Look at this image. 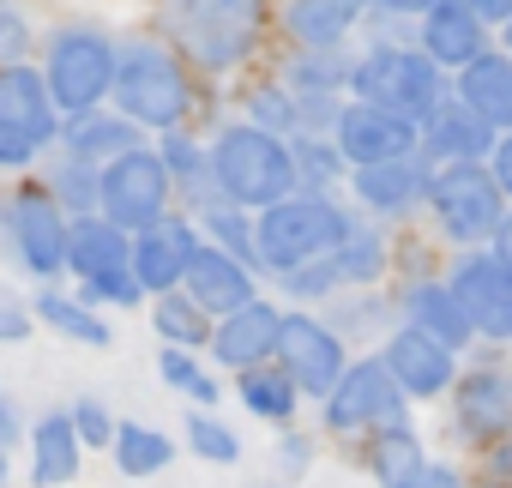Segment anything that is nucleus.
I'll return each instance as SVG.
<instances>
[{
    "instance_id": "1a4fd4ad",
    "label": "nucleus",
    "mask_w": 512,
    "mask_h": 488,
    "mask_svg": "<svg viewBox=\"0 0 512 488\" xmlns=\"http://www.w3.org/2000/svg\"><path fill=\"white\" fill-rule=\"evenodd\" d=\"M55 109L61 103H55L43 73H31L19 61L0 73V163L7 169L31 163V151L55 139Z\"/></svg>"
},
{
    "instance_id": "f03ea898",
    "label": "nucleus",
    "mask_w": 512,
    "mask_h": 488,
    "mask_svg": "<svg viewBox=\"0 0 512 488\" xmlns=\"http://www.w3.org/2000/svg\"><path fill=\"white\" fill-rule=\"evenodd\" d=\"M163 19L187 61H199L205 73H229L260 43L266 0H163Z\"/></svg>"
},
{
    "instance_id": "2f4dec72",
    "label": "nucleus",
    "mask_w": 512,
    "mask_h": 488,
    "mask_svg": "<svg viewBox=\"0 0 512 488\" xmlns=\"http://www.w3.org/2000/svg\"><path fill=\"white\" fill-rule=\"evenodd\" d=\"M37 314L55 326V332H67V338H79V344H109V326L91 314V308H79V302H67V296H43L37 302Z\"/></svg>"
},
{
    "instance_id": "0eeeda50",
    "label": "nucleus",
    "mask_w": 512,
    "mask_h": 488,
    "mask_svg": "<svg viewBox=\"0 0 512 488\" xmlns=\"http://www.w3.org/2000/svg\"><path fill=\"white\" fill-rule=\"evenodd\" d=\"M115 43L103 31H55L49 43V91L67 115H91L115 91Z\"/></svg>"
},
{
    "instance_id": "aec40b11",
    "label": "nucleus",
    "mask_w": 512,
    "mask_h": 488,
    "mask_svg": "<svg viewBox=\"0 0 512 488\" xmlns=\"http://www.w3.org/2000/svg\"><path fill=\"white\" fill-rule=\"evenodd\" d=\"M73 266L85 278H109V272H133V241L121 235V223L103 211V217H79L73 223Z\"/></svg>"
},
{
    "instance_id": "09e8293b",
    "label": "nucleus",
    "mask_w": 512,
    "mask_h": 488,
    "mask_svg": "<svg viewBox=\"0 0 512 488\" xmlns=\"http://www.w3.org/2000/svg\"><path fill=\"white\" fill-rule=\"evenodd\" d=\"M0 332L19 344V338H25V314H19V308H7V314H0Z\"/></svg>"
},
{
    "instance_id": "f3484780",
    "label": "nucleus",
    "mask_w": 512,
    "mask_h": 488,
    "mask_svg": "<svg viewBox=\"0 0 512 488\" xmlns=\"http://www.w3.org/2000/svg\"><path fill=\"white\" fill-rule=\"evenodd\" d=\"M278 344H284V314L266 308V302H247V308L223 314V326L211 338L217 362H229V368H260Z\"/></svg>"
},
{
    "instance_id": "4c0bfd02",
    "label": "nucleus",
    "mask_w": 512,
    "mask_h": 488,
    "mask_svg": "<svg viewBox=\"0 0 512 488\" xmlns=\"http://www.w3.org/2000/svg\"><path fill=\"white\" fill-rule=\"evenodd\" d=\"M284 278H290L296 296H326V290L344 284V266H338V254H320V260H308V266H296V272H284Z\"/></svg>"
},
{
    "instance_id": "f8f14e48",
    "label": "nucleus",
    "mask_w": 512,
    "mask_h": 488,
    "mask_svg": "<svg viewBox=\"0 0 512 488\" xmlns=\"http://www.w3.org/2000/svg\"><path fill=\"white\" fill-rule=\"evenodd\" d=\"M452 290L482 338H512V266L500 254H470L452 272Z\"/></svg>"
},
{
    "instance_id": "393cba45",
    "label": "nucleus",
    "mask_w": 512,
    "mask_h": 488,
    "mask_svg": "<svg viewBox=\"0 0 512 488\" xmlns=\"http://www.w3.org/2000/svg\"><path fill=\"white\" fill-rule=\"evenodd\" d=\"M37 452H31V476L43 482V488H61V482H73L79 476V422L73 416H43L37 422Z\"/></svg>"
},
{
    "instance_id": "79ce46f5",
    "label": "nucleus",
    "mask_w": 512,
    "mask_h": 488,
    "mask_svg": "<svg viewBox=\"0 0 512 488\" xmlns=\"http://www.w3.org/2000/svg\"><path fill=\"white\" fill-rule=\"evenodd\" d=\"M0 55H7V61H19L25 55V19L7 7V13H0Z\"/></svg>"
},
{
    "instance_id": "4468645a",
    "label": "nucleus",
    "mask_w": 512,
    "mask_h": 488,
    "mask_svg": "<svg viewBox=\"0 0 512 488\" xmlns=\"http://www.w3.org/2000/svg\"><path fill=\"white\" fill-rule=\"evenodd\" d=\"M278 356H284V368L296 374V386L314 392V398H332V386L344 380V338L326 332V326L308 320V314L284 320V344H278Z\"/></svg>"
},
{
    "instance_id": "7c9ffc66",
    "label": "nucleus",
    "mask_w": 512,
    "mask_h": 488,
    "mask_svg": "<svg viewBox=\"0 0 512 488\" xmlns=\"http://www.w3.org/2000/svg\"><path fill=\"white\" fill-rule=\"evenodd\" d=\"M115 458H121L127 476H145V470H163L175 458V446H169V434H157L145 422H121L115 428Z\"/></svg>"
},
{
    "instance_id": "6ab92c4d",
    "label": "nucleus",
    "mask_w": 512,
    "mask_h": 488,
    "mask_svg": "<svg viewBox=\"0 0 512 488\" xmlns=\"http://www.w3.org/2000/svg\"><path fill=\"white\" fill-rule=\"evenodd\" d=\"M187 296H193L205 314H235V308L253 302V278H247V266H241L235 254L199 248L193 266H187Z\"/></svg>"
},
{
    "instance_id": "9b49d317",
    "label": "nucleus",
    "mask_w": 512,
    "mask_h": 488,
    "mask_svg": "<svg viewBox=\"0 0 512 488\" xmlns=\"http://www.w3.org/2000/svg\"><path fill=\"white\" fill-rule=\"evenodd\" d=\"M404 416V386L386 362H356L344 368V380L326 398V428L332 434H356V428H386Z\"/></svg>"
},
{
    "instance_id": "49530a36",
    "label": "nucleus",
    "mask_w": 512,
    "mask_h": 488,
    "mask_svg": "<svg viewBox=\"0 0 512 488\" xmlns=\"http://www.w3.org/2000/svg\"><path fill=\"white\" fill-rule=\"evenodd\" d=\"M494 175H500V181H506V193H512V139L494 151Z\"/></svg>"
},
{
    "instance_id": "cd10ccee",
    "label": "nucleus",
    "mask_w": 512,
    "mask_h": 488,
    "mask_svg": "<svg viewBox=\"0 0 512 488\" xmlns=\"http://www.w3.org/2000/svg\"><path fill=\"white\" fill-rule=\"evenodd\" d=\"M139 121L133 115H73V139H67V157H85V163H115L121 151H133L139 145V133H133Z\"/></svg>"
},
{
    "instance_id": "a211bd4d",
    "label": "nucleus",
    "mask_w": 512,
    "mask_h": 488,
    "mask_svg": "<svg viewBox=\"0 0 512 488\" xmlns=\"http://www.w3.org/2000/svg\"><path fill=\"white\" fill-rule=\"evenodd\" d=\"M422 49L440 67H470L482 55V13L470 0H434L422 13Z\"/></svg>"
},
{
    "instance_id": "37998d69",
    "label": "nucleus",
    "mask_w": 512,
    "mask_h": 488,
    "mask_svg": "<svg viewBox=\"0 0 512 488\" xmlns=\"http://www.w3.org/2000/svg\"><path fill=\"white\" fill-rule=\"evenodd\" d=\"M416 488H464V482H458V476H452V470H446V464H428V470H422V482H416Z\"/></svg>"
},
{
    "instance_id": "2eb2a0df",
    "label": "nucleus",
    "mask_w": 512,
    "mask_h": 488,
    "mask_svg": "<svg viewBox=\"0 0 512 488\" xmlns=\"http://www.w3.org/2000/svg\"><path fill=\"white\" fill-rule=\"evenodd\" d=\"M386 368L398 374V386L410 398H434V392L452 386V344L434 338V332H422V326H404L386 344Z\"/></svg>"
},
{
    "instance_id": "6e6552de",
    "label": "nucleus",
    "mask_w": 512,
    "mask_h": 488,
    "mask_svg": "<svg viewBox=\"0 0 512 488\" xmlns=\"http://www.w3.org/2000/svg\"><path fill=\"white\" fill-rule=\"evenodd\" d=\"M7 241H13V260L37 278H55L61 266H73V223L61 217L55 187H19L7 199Z\"/></svg>"
},
{
    "instance_id": "39448f33",
    "label": "nucleus",
    "mask_w": 512,
    "mask_h": 488,
    "mask_svg": "<svg viewBox=\"0 0 512 488\" xmlns=\"http://www.w3.org/2000/svg\"><path fill=\"white\" fill-rule=\"evenodd\" d=\"M115 103L121 115H133L139 127H175L193 103L187 91V73L169 49L157 43H127L121 49V67H115Z\"/></svg>"
},
{
    "instance_id": "c9c22d12",
    "label": "nucleus",
    "mask_w": 512,
    "mask_h": 488,
    "mask_svg": "<svg viewBox=\"0 0 512 488\" xmlns=\"http://www.w3.org/2000/svg\"><path fill=\"white\" fill-rule=\"evenodd\" d=\"M187 434H193V452H205L211 464H235V452H241V440L211 416H187Z\"/></svg>"
},
{
    "instance_id": "e433bc0d",
    "label": "nucleus",
    "mask_w": 512,
    "mask_h": 488,
    "mask_svg": "<svg viewBox=\"0 0 512 488\" xmlns=\"http://www.w3.org/2000/svg\"><path fill=\"white\" fill-rule=\"evenodd\" d=\"M338 266H344V278H356V284L374 278V272H380V241H374L368 229H350L344 248H338Z\"/></svg>"
},
{
    "instance_id": "c756f323",
    "label": "nucleus",
    "mask_w": 512,
    "mask_h": 488,
    "mask_svg": "<svg viewBox=\"0 0 512 488\" xmlns=\"http://www.w3.org/2000/svg\"><path fill=\"white\" fill-rule=\"evenodd\" d=\"M296 374L284 368V374H266V368H241V404L253 410V416H272V422H290V410H296Z\"/></svg>"
},
{
    "instance_id": "7ed1b4c3",
    "label": "nucleus",
    "mask_w": 512,
    "mask_h": 488,
    "mask_svg": "<svg viewBox=\"0 0 512 488\" xmlns=\"http://www.w3.org/2000/svg\"><path fill=\"white\" fill-rule=\"evenodd\" d=\"M344 235H350V217L332 199H314V193L308 199H278L260 217V260L272 272H296L320 254H338Z\"/></svg>"
},
{
    "instance_id": "412c9836",
    "label": "nucleus",
    "mask_w": 512,
    "mask_h": 488,
    "mask_svg": "<svg viewBox=\"0 0 512 488\" xmlns=\"http://www.w3.org/2000/svg\"><path fill=\"white\" fill-rule=\"evenodd\" d=\"M458 428L470 440H500L512 428V386L500 374H470L458 386Z\"/></svg>"
},
{
    "instance_id": "bb28decb",
    "label": "nucleus",
    "mask_w": 512,
    "mask_h": 488,
    "mask_svg": "<svg viewBox=\"0 0 512 488\" xmlns=\"http://www.w3.org/2000/svg\"><path fill=\"white\" fill-rule=\"evenodd\" d=\"M362 7L368 0H290V37L308 49H332L362 19Z\"/></svg>"
},
{
    "instance_id": "de8ad7c7",
    "label": "nucleus",
    "mask_w": 512,
    "mask_h": 488,
    "mask_svg": "<svg viewBox=\"0 0 512 488\" xmlns=\"http://www.w3.org/2000/svg\"><path fill=\"white\" fill-rule=\"evenodd\" d=\"M374 7H386V13H428L434 0H374Z\"/></svg>"
},
{
    "instance_id": "ea45409f",
    "label": "nucleus",
    "mask_w": 512,
    "mask_h": 488,
    "mask_svg": "<svg viewBox=\"0 0 512 488\" xmlns=\"http://www.w3.org/2000/svg\"><path fill=\"white\" fill-rule=\"evenodd\" d=\"M73 422H79V434H85L91 446H115V422H109V410H103L97 398H79V404H73Z\"/></svg>"
},
{
    "instance_id": "9d476101",
    "label": "nucleus",
    "mask_w": 512,
    "mask_h": 488,
    "mask_svg": "<svg viewBox=\"0 0 512 488\" xmlns=\"http://www.w3.org/2000/svg\"><path fill=\"white\" fill-rule=\"evenodd\" d=\"M169 205V163L145 157L139 145L121 151L115 163H103V211L121 229H151Z\"/></svg>"
},
{
    "instance_id": "ddd939ff",
    "label": "nucleus",
    "mask_w": 512,
    "mask_h": 488,
    "mask_svg": "<svg viewBox=\"0 0 512 488\" xmlns=\"http://www.w3.org/2000/svg\"><path fill=\"white\" fill-rule=\"evenodd\" d=\"M338 151H344L356 169H368V163H398V157L416 151V133H410L404 115H392V109H380V103H350V109L338 115Z\"/></svg>"
},
{
    "instance_id": "c85d7f7f",
    "label": "nucleus",
    "mask_w": 512,
    "mask_h": 488,
    "mask_svg": "<svg viewBox=\"0 0 512 488\" xmlns=\"http://www.w3.org/2000/svg\"><path fill=\"white\" fill-rule=\"evenodd\" d=\"M422 470H428V458H422L416 434L392 422V428L374 440V476H380L386 488H416V482H422Z\"/></svg>"
},
{
    "instance_id": "dca6fc26",
    "label": "nucleus",
    "mask_w": 512,
    "mask_h": 488,
    "mask_svg": "<svg viewBox=\"0 0 512 488\" xmlns=\"http://www.w3.org/2000/svg\"><path fill=\"white\" fill-rule=\"evenodd\" d=\"M193 254H199V235L187 223H175V217H157L133 241V272H139L145 290H175V284H187Z\"/></svg>"
},
{
    "instance_id": "423d86ee",
    "label": "nucleus",
    "mask_w": 512,
    "mask_h": 488,
    "mask_svg": "<svg viewBox=\"0 0 512 488\" xmlns=\"http://www.w3.org/2000/svg\"><path fill=\"white\" fill-rule=\"evenodd\" d=\"M434 217L452 241H488L506 223V181L488 175L482 163H446L428 187Z\"/></svg>"
},
{
    "instance_id": "3c124183",
    "label": "nucleus",
    "mask_w": 512,
    "mask_h": 488,
    "mask_svg": "<svg viewBox=\"0 0 512 488\" xmlns=\"http://www.w3.org/2000/svg\"><path fill=\"white\" fill-rule=\"evenodd\" d=\"M506 49H512V19H506Z\"/></svg>"
},
{
    "instance_id": "a878e982",
    "label": "nucleus",
    "mask_w": 512,
    "mask_h": 488,
    "mask_svg": "<svg viewBox=\"0 0 512 488\" xmlns=\"http://www.w3.org/2000/svg\"><path fill=\"white\" fill-rule=\"evenodd\" d=\"M458 97L476 115H488L494 127H512V61L506 55H476L458 79Z\"/></svg>"
},
{
    "instance_id": "c03bdc74",
    "label": "nucleus",
    "mask_w": 512,
    "mask_h": 488,
    "mask_svg": "<svg viewBox=\"0 0 512 488\" xmlns=\"http://www.w3.org/2000/svg\"><path fill=\"white\" fill-rule=\"evenodd\" d=\"M482 19H512V0H470Z\"/></svg>"
},
{
    "instance_id": "8fccbe9b",
    "label": "nucleus",
    "mask_w": 512,
    "mask_h": 488,
    "mask_svg": "<svg viewBox=\"0 0 512 488\" xmlns=\"http://www.w3.org/2000/svg\"><path fill=\"white\" fill-rule=\"evenodd\" d=\"M494 254L512 266V211H506V223H500V235H494Z\"/></svg>"
},
{
    "instance_id": "20e7f679",
    "label": "nucleus",
    "mask_w": 512,
    "mask_h": 488,
    "mask_svg": "<svg viewBox=\"0 0 512 488\" xmlns=\"http://www.w3.org/2000/svg\"><path fill=\"white\" fill-rule=\"evenodd\" d=\"M356 97L362 103H380L404 121H434L446 109V85H440V61L422 55V49H374L362 67H356Z\"/></svg>"
},
{
    "instance_id": "5701e85b",
    "label": "nucleus",
    "mask_w": 512,
    "mask_h": 488,
    "mask_svg": "<svg viewBox=\"0 0 512 488\" xmlns=\"http://www.w3.org/2000/svg\"><path fill=\"white\" fill-rule=\"evenodd\" d=\"M488 115H476L470 103H446L434 121H428V157H446V163H476L494 139H488Z\"/></svg>"
},
{
    "instance_id": "72a5a7b5",
    "label": "nucleus",
    "mask_w": 512,
    "mask_h": 488,
    "mask_svg": "<svg viewBox=\"0 0 512 488\" xmlns=\"http://www.w3.org/2000/svg\"><path fill=\"white\" fill-rule=\"evenodd\" d=\"M205 223L223 235V248H229V254L260 260V229H247V223H241V205H235V199H229V205H205Z\"/></svg>"
},
{
    "instance_id": "4be33fe9",
    "label": "nucleus",
    "mask_w": 512,
    "mask_h": 488,
    "mask_svg": "<svg viewBox=\"0 0 512 488\" xmlns=\"http://www.w3.org/2000/svg\"><path fill=\"white\" fill-rule=\"evenodd\" d=\"M428 187H434V181H422V169H416L410 157L356 169V193H362V205H368V211H386V217H404Z\"/></svg>"
},
{
    "instance_id": "473e14b6",
    "label": "nucleus",
    "mask_w": 512,
    "mask_h": 488,
    "mask_svg": "<svg viewBox=\"0 0 512 488\" xmlns=\"http://www.w3.org/2000/svg\"><path fill=\"white\" fill-rule=\"evenodd\" d=\"M157 332L169 344H205V338H217V332H205V308L193 296H163L157 302Z\"/></svg>"
},
{
    "instance_id": "a18cd8bd",
    "label": "nucleus",
    "mask_w": 512,
    "mask_h": 488,
    "mask_svg": "<svg viewBox=\"0 0 512 488\" xmlns=\"http://www.w3.org/2000/svg\"><path fill=\"white\" fill-rule=\"evenodd\" d=\"M494 482H506V488H512V440L494 452Z\"/></svg>"
},
{
    "instance_id": "f257e3e1",
    "label": "nucleus",
    "mask_w": 512,
    "mask_h": 488,
    "mask_svg": "<svg viewBox=\"0 0 512 488\" xmlns=\"http://www.w3.org/2000/svg\"><path fill=\"white\" fill-rule=\"evenodd\" d=\"M211 169L223 181V199L235 205H278L296 193L302 181V163H296V145H284L272 127H223L217 145H211Z\"/></svg>"
},
{
    "instance_id": "58836bf2",
    "label": "nucleus",
    "mask_w": 512,
    "mask_h": 488,
    "mask_svg": "<svg viewBox=\"0 0 512 488\" xmlns=\"http://www.w3.org/2000/svg\"><path fill=\"white\" fill-rule=\"evenodd\" d=\"M139 272H109V278H85V302H139Z\"/></svg>"
},
{
    "instance_id": "a19ab883",
    "label": "nucleus",
    "mask_w": 512,
    "mask_h": 488,
    "mask_svg": "<svg viewBox=\"0 0 512 488\" xmlns=\"http://www.w3.org/2000/svg\"><path fill=\"white\" fill-rule=\"evenodd\" d=\"M338 157H344V151H338V145L326 151L320 139H302V145H296V163H302V175H308V181H326V175L338 169Z\"/></svg>"
},
{
    "instance_id": "f704fd0d",
    "label": "nucleus",
    "mask_w": 512,
    "mask_h": 488,
    "mask_svg": "<svg viewBox=\"0 0 512 488\" xmlns=\"http://www.w3.org/2000/svg\"><path fill=\"white\" fill-rule=\"evenodd\" d=\"M157 368H163V380H169V386H181V392H193L199 404H211V398H217V386H211V380L199 374V362L187 356V344H175V350H163V362H157Z\"/></svg>"
},
{
    "instance_id": "b1692460",
    "label": "nucleus",
    "mask_w": 512,
    "mask_h": 488,
    "mask_svg": "<svg viewBox=\"0 0 512 488\" xmlns=\"http://www.w3.org/2000/svg\"><path fill=\"white\" fill-rule=\"evenodd\" d=\"M404 314H410V326H422V332L446 338L452 350H458V344H470V332H476V320L464 314V302H458V290H452V284H416V290L404 296Z\"/></svg>"
}]
</instances>
